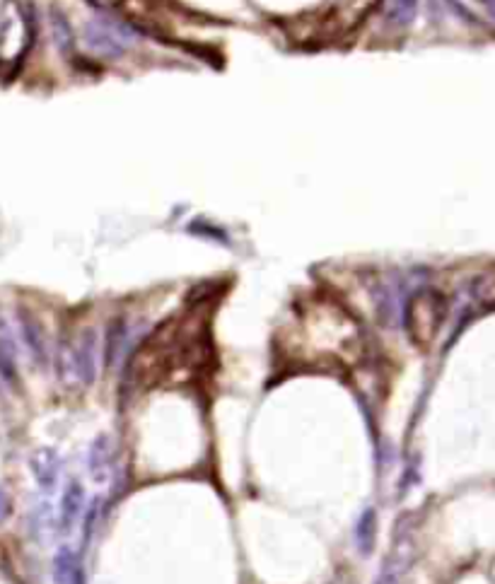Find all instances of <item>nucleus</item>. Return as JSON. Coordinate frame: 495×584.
I'll list each match as a JSON object with an SVG mask.
<instances>
[{
  "instance_id": "nucleus-5",
  "label": "nucleus",
  "mask_w": 495,
  "mask_h": 584,
  "mask_svg": "<svg viewBox=\"0 0 495 584\" xmlns=\"http://www.w3.org/2000/svg\"><path fill=\"white\" fill-rule=\"evenodd\" d=\"M51 37L63 56H73V29L61 13H51Z\"/></svg>"
},
{
  "instance_id": "nucleus-2",
  "label": "nucleus",
  "mask_w": 495,
  "mask_h": 584,
  "mask_svg": "<svg viewBox=\"0 0 495 584\" xmlns=\"http://www.w3.org/2000/svg\"><path fill=\"white\" fill-rule=\"evenodd\" d=\"M141 39V32L119 15H102L83 29V42L99 58H121Z\"/></svg>"
},
{
  "instance_id": "nucleus-8",
  "label": "nucleus",
  "mask_w": 495,
  "mask_h": 584,
  "mask_svg": "<svg viewBox=\"0 0 495 584\" xmlns=\"http://www.w3.org/2000/svg\"><path fill=\"white\" fill-rule=\"evenodd\" d=\"M25 334H27L29 346L37 350L39 358H44V341H42V336H39V329L34 321H25Z\"/></svg>"
},
{
  "instance_id": "nucleus-7",
  "label": "nucleus",
  "mask_w": 495,
  "mask_h": 584,
  "mask_svg": "<svg viewBox=\"0 0 495 584\" xmlns=\"http://www.w3.org/2000/svg\"><path fill=\"white\" fill-rule=\"evenodd\" d=\"M92 5L104 13H128L133 10V0H90Z\"/></svg>"
},
{
  "instance_id": "nucleus-3",
  "label": "nucleus",
  "mask_w": 495,
  "mask_h": 584,
  "mask_svg": "<svg viewBox=\"0 0 495 584\" xmlns=\"http://www.w3.org/2000/svg\"><path fill=\"white\" fill-rule=\"evenodd\" d=\"M99 341L92 329H87L73 341H66L61 348V372L63 377H71L75 382L90 384L97 372Z\"/></svg>"
},
{
  "instance_id": "nucleus-1",
  "label": "nucleus",
  "mask_w": 495,
  "mask_h": 584,
  "mask_svg": "<svg viewBox=\"0 0 495 584\" xmlns=\"http://www.w3.org/2000/svg\"><path fill=\"white\" fill-rule=\"evenodd\" d=\"M447 319V300L438 290H418L404 309L406 334L418 348H428Z\"/></svg>"
},
{
  "instance_id": "nucleus-9",
  "label": "nucleus",
  "mask_w": 495,
  "mask_h": 584,
  "mask_svg": "<svg viewBox=\"0 0 495 584\" xmlns=\"http://www.w3.org/2000/svg\"><path fill=\"white\" fill-rule=\"evenodd\" d=\"M479 3L488 10V15H491L493 22H495V0H479Z\"/></svg>"
},
{
  "instance_id": "nucleus-4",
  "label": "nucleus",
  "mask_w": 495,
  "mask_h": 584,
  "mask_svg": "<svg viewBox=\"0 0 495 584\" xmlns=\"http://www.w3.org/2000/svg\"><path fill=\"white\" fill-rule=\"evenodd\" d=\"M418 0H384V20L394 27H409L416 20Z\"/></svg>"
},
{
  "instance_id": "nucleus-6",
  "label": "nucleus",
  "mask_w": 495,
  "mask_h": 584,
  "mask_svg": "<svg viewBox=\"0 0 495 584\" xmlns=\"http://www.w3.org/2000/svg\"><path fill=\"white\" fill-rule=\"evenodd\" d=\"M83 502H85V493L80 488V483H73L68 488V493L63 495V527H73L78 522L80 512H83Z\"/></svg>"
}]
</instances>
